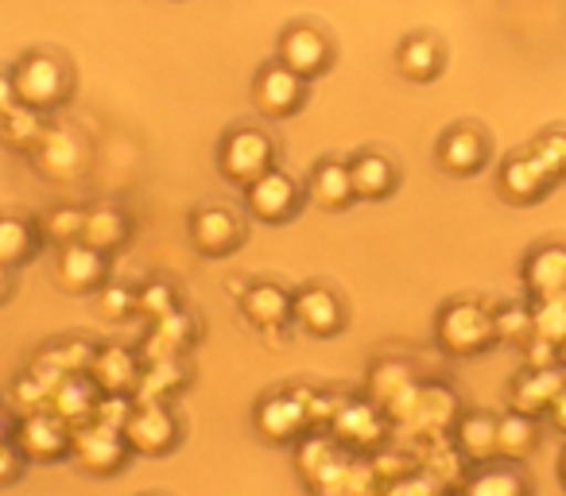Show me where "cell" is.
I'll use <instances>...</instances> for the list:
<instances>
[{"label":"cell","mask_w":566,"mask_h":496,"mask_svg":"<svg viewBox=\"0 0 566 496\" xmlns=\"http://www.w3.org/2000/svg\"><path fill=\"white\" fill-rule=\"evenodd\" d=\"M12 82H17V102L32 105L40 113H51L59 105L71 102L74 94V71L63 55L55 51H28L17 66H12Z\"/></svg>","instance_id":"1"},{"label":"cell","mask_w":566,"mask_h":496,"mask_svg":"<svg viewBox=\"0 0 566 496\" xmlns=\"http://www.w3.org/2000/svg\"><path fill=\"white\" fill-rule=\"evenodd\" d=\"M434 341L450 357H478L496 346L493 310L478 299H450L434 318Z\"/></svg>","instance_id":"2"},{"label":"cell","mask_w":566,"mask_h":496,"mask_svg":"<svg viewBox=\"0 0 566 496\" xmlns=\"http://www.w3.org/2000/svg\"><path fill=\"white\" fill-rule=\"evenodd\" d=\"M275 167V144L264 128H229L218 144V171L233 187H249L252 179H260L264 171Z\"/></svg>","instance_id":"3"},{"label":"cell","mask_w":566,"mask_h":496,"mask_svg":"<svg viewBox=\"0 0 566 496\" xmlns=\"http://www.w3.org/2000/svg\"><path fill=\"white\" fill-rule=\"evenodd\" d=\"M32 167L51 182H74L90 171V144L78 128L71 125H48L35 148L28 151Z\"/></svg>","instance_id":"4"},{"label":"cell","mask_w":566,"mask_h":496,"mask_svg":"<svg viewBox=\"0 0 566 496\" xmlns=\"http://www.w3.org/2000/svg\"><path fill=\"white\" fill-rule=\"evenodd\" d=\"M311 392L315 388H280L260 395L252 426L264 442H300L311 431Z\"/></svg>","instance_id":"5"},{"label":"cell","mask_w":566,"mask_h":496,"mask_svg":"<svg viewBox=\"0 0 566 496\" xmlns=\"http://www.w3.org/2000/svg\"><path fill=\"white\" fill-rule=\"evenodd\" d=\"M182 439V423L167 400H136L133 403V415L125 423V442L133 454L144 457H164L179 446Z\"/></svg>","instance_id":"6"},{"label":"cell","mask_w":566,"mask_h":496,"mask_svg":"<svg viewBox=\"0 0 566 496\" xmlns=\"http://www.w3.org/2000/svg\"><path fill=\"white\" fill-rule=\"evenodd\" d=\"M128 454L133 450L125 442V431H117V426L102 423V419H90V423L74 426L71 457L78 462V469L94 473V477H113V473L125 469Z\"/></svg>","instance_id":"7"},{"label":"cell","mask_w":566,"mask_h":496,"mask_svg":"<svg viewBox=\"0 0 566 496\" xmlns=\"http://www.w3.org/2000/svg\"><path fill=\"white\" fill-rule=\"evenodd\" d=\"M303 198H307V190L287 171L272 167V171H264L244 187V210L256 221H264V225H283V221H292L303 210Z\"/></svg>","instance_id":"8"},{"label":"cell","mask_w":566,"mask_h":496,"mask_svg":"<svg viewBox=\"0 0 566 496\" xmlns=\"http://www.w3.org/2000/svg\"><path fill=\"white\" fill-rule=\"evenodd\" d=\"M190 244L198 249V256H210V261H221V256H233L244 241V218L233 210V205L221 202H206L190 213Z\"/></svg>","instance_id":"9"},{"label":"cell","mask_w":566,"mask_h":496,"mask_svg":"<svg viewBox=\"0 0 566 496\" xmlns=\"http://www.w3.org/2000/svg\"><path fill=\"white\" fill-rule=\"evenodd\" d=\"M252 105L260 109V117L268 120H287L307 105V78L275 59V63L260 66L252 78Z\"/></svg>","instance_id":"10"},{"label":"cell","mask_w":566,"mask_h":496,"mask_svg":"<svg viewBox=\"0 0 566 496\" xmlns=\"http://www.w3.org/2000/svg\"><path fill=\"white\" fill-rule=\"evenodd\" d=\"M275 59H280L287 71H295V74H303L307 82H315L334 66V43H331V35H326L323 28L300 20V24L283 28L280 48H275Z\"/></svg>","instance_id":"11"},{"label":"cell","mask_w":566,"mask_h":496,"mask_svg":"<svg viewBox=\"0 0 566 496\" xmlns=\"http://www.w3.org/2000/svg\"><path fill=\"white\" fill-rule=\"evenodd\" d=\"M71 439H74V426L66 423V419H59L51 408L28 411V415L17 423V431H12V442L20 446V454L35 465H48V462L66 457L71 454Z\"/></svg>","instance_id":"12"},{"label":"cell","mask_w":566,"mask_h":496,"mask_svg":"<svg viewBox=\"0 0 566 496\" xmlns=\"http://www.w3.org/2000/svg\"><path fill=\"white\" fill-rule=\"evenodd\" d=\"M292 323L307 338H334L346 326V303H342V295L334 287L307 284L292 299Z\"/></svg>","instance_id":"13"},{"label":"cell","mask_w":566,"mask_h":496,"mask_svg":"<svg viewBox=\"0 0 566 496\" xmlns=\"http://www.w3.org/2000/svg\"><path fill=\"white\" fill-rule=\"evenodd\" d=\"M292 299L295 292H287L283 284H272V279H260V284H249L237 303H241V315L252 330H260L264 338H280V330L292 323Z\"/></svg>","instance_id":"14"},{"label":"cell","mask_w":566,"mask_h":496,"mask_svg":"<svg viewBox=\"0 0 566 496\" xmlns=\"http://www.w3.org/2000/svg\"><path fill=\"white\" fill-rule=\"evenodd\" d=\"M109 279V253L94 249L86 241H74L66 249H59L55 261V284L66 295H90Z\"/></svg>","instance_id":"15"},{"label":"cell","mask_w":566,"mask_h":496,"mask_svg":"<svg viewBox=\"0 0 566 496\" xmlns=\"http://www.w3.org/2000/svg\"><path fill=\"white\" fill-rule=\"evenodd\" d=\"M140 372H144L140 349H128V346L109 341V346L94 349V361H90L86 377L94 380L102 395H136Z\"/></svg>","instance_id":"16"},{"label":"cell","mask_w":566,"mask_h":496,"mask_svg":"<svg viewBox=\"0 0 566 496\" xmlns=\"http://www.w3.org/2000/svg\"><path fill=\"white\" fill-rule=\"evenodd\" d=\"M388 415L380 403L373 400H346L334 419L331 434L342 442V446H354V450H380L388 439Z\"/></svg>","instance_id":"17"},{"label":"cell","mask_w":566,"mask_h":496,"mask_svg":"<svg viewBox=\"0 0 566 496\" xmlns=\"http://www.w3.org/2000/svg\"><path fill=\"white\" fill-rule=\"evenodd\" d=\"M439 167L447 175H458V179H470L481 167L489 163V136L473 125H454L442 133L439 140Z\"/></svg>","instance_id":"18"},{"label":"cell","mask_w":566,"mask_h":496,"mask_svg":"<svg viewBox=\"0 0 566 496\" xmlns=\"http://www.w3.org/2000/svg\"><path fill=\"white\" fill-rule=\"evenodd\" d=\"M195 341H198V318L179 307L148 326V338H144V346H140V357H144V365L171 361V357L187 353Z\"/></svg>","instance_id":"19"},{"label":"cell","mask_w":566,"mask_h":496,"mask_svg":"<svg viewBox=\"0 0 566 496\" xmlns=\"http://www.w3.org/2000/svg\"><path fill=\"white\" fill-rule=\"evenodd\" d=\"M307 198L326 213H342L357 202L354 194V175H349L346 159H318L307 175Z\"/></svg>","instance_id":"20"},{"label":"cell","mask_w":566,"mask_h":496,"mask_svg":"<svg viewBox=\"0 0 566 496\" xmlns=\"http://www.w3.org/2000/svg\"><path fill=\"white\" fill-rule=\"evenodd\" d=\"M566 388L563 365H551V369H524L509 388L512 411H524V415H547V408L555 403V395Z\"/></svg>","instance_id":"21"},{"label":"cell","mask_w":566,"mask_h":496,"mask_svg":"<svg viewBox=\"0 0 566 496\" xmlns=\"http://www.w3.org/2000/svg\"><path fill=\"white\" fill-rule=\"evenodd\" d=\"M349 175H354L357 202H385L400 187V167L385 151H361V156H354L349 159Z\"/></svg>","instance_id":"22"},{"label":"cell","mask_w":566,"mask_h":496,"mask_svg":"<svg viewBox=\"0 0 566 496\" xmlns=\"http://www.w3.org/2000/svg\"><path fill=\"white\" fill-rule=\"evenodd\" d=\"M496 187H501V194L509 198V202L532 205V202H539V198L547 194L551 179L543 175V167L535 163L532 151H516V156H509V159L501 163V175H496Z\"/></svg>","instance_id":"23"},{"label":"cell","mask_w":566,"mask_h":496,"mask_svg":"<svg viewBox=\"0 0 566 496\" xmlns=\"http://www.w3.org/2000/svg\"><path fill=\"white\" fill-rule=\"evenodd\" d=\"M442 66H447V51H442V43L434 40L431 32L408 35V40L396 48V71L408 82H419V86L434 82L442 74Z\"/></svg>","instance_id":"24"},{"label":"cell","mask_w":566,"mask_h":496,"mask_svg":"<svg viewBox=\"0 0 566 496\" xmlns=\"http://www.w3.org/2000/svg\"><path fill=\"white\" fill-rule=\"evenodd\" d=\"M133 236V218H128L120 205L113 202H97L86 205V225H82V241L102 249V253H120Z\"/></svg>","instance_id":"25"},{"label":"cell","mask_w":566,"mask_h":496,"mask_svg":"<svg viewBox=\"0 0 566 496\" xmlns=\"http://www.w3.org/2000/svg\"><path fill=\"white\" fill-rule=\"evenodd\" d=\"M416 462H419V473H423V477H431L442 493H447V488H462L465 465H470L462 457V450L454 446V439H450V434H442V439H427L423 450L416 454Z\"/></svg>","instance_id":"26"},{"label":"cell","mask_w":566,"mask_h":496,"mask_svg":"<svg viewBox=\"0 0 566 496\" xmlns=\"http://www.w3.org/2000/svg\"><path fill=\"white\" fill-rule=\"evenodd\" d=\"M450 439H454V446L462 450V457L470 465L493 462L496 457V415H489V411H465V415H458Z\"/></svg>","instance_id":"27"},{"label":"cell","mask_w":566,"mask_h":496,"mask_svg":"<svg viewBox=\"0 0 566 496\" xmlns=\"http://www.w3.org/2000/svg\"><path fill=\"white\" fill-rule=\"evenodd\" d=\"M97 384L86 377V372H74V377H63L55 384V392H51V403L48 408L55 411L59 419H66L71 426H82V423H90L94 419V411H97Z\"/></svg>","instance_id":"28"},{"label":"cell","mask_w":566,"mask_h":496,"mask_svg":"<svg viewBox=\"0 0 566 496\" xmlns=\"http://www.w3.org/2000/svg\"><path fill=\"white\" fill-rule=\"evenodd\" d=\"M524 287L532 292V299L566 295V249H558V244L535 249L524 261Z\"/></svg>","instance_id":"29"},{"label":"cell","mask_w":566,"mask_h":496,"mask_svg":"<svg viewBox=\"0 0 566 496\" xmlns=\"http://www.w3.org/2000/svg\"><path fill=\"white\" fill-rule=\"evenodd\" d=\"M40 244V221L20 218V213H0V264H9L17 272L20 264L35 261Z\"/></svg>","instance_id":"30"},{"label":"cell","mask_w":566,"mask_h":496,"mask_svg":"<svg viewBox=\"0 0 566 496\" xmlns=\"http://www.w3.org/2000/svg\"><path fill=\"white\" fill-rule=\"evenodd\" d=\"M458 496H532L527 488V477L516 469V465H481L478 473L462 481Z\"/></svg>","instance_id":"31"},{"label":"cell","mask_w":566,"mask_h":496,"mask_svg":"<svg viewBox=\"0 0 566 496\" xmlns=\"http://www.w3.org/2000/svg\"><path fill=\"white\" fill-rule=\"evenodd\" d=\"M419 380H416V369H411L408 361H396V357H385V361H377L369 369V384H365V392H369L373 403H380V408H392L396 400H400L403 392H411Z\"/></svg>","instance_id":"32"},{"label":"cell","mask_w":566,"mask_h":496,"mask_svg":"<svg viewBox=\"0 0 566 496\" xmlns=\"http://www.w3.org/2000/svg\"><path fill=\"white\" fill-rule=\"evenodd\" d=\"M43 128H48V120H43L40 109H32V105L17 102L9 105V109L0 113V144L9 151H32L35 140L43 136Z\"/></svg>","instance_id":"33"},{"label":"cell","mask_w":566,"mask_h":496,"mask_svg":"<svg viewBox=\"0 0 566 496\" xmlns=\"http://www.w3.org/2000/svg\"><path fill=\"white\" fill-rule=\"evenodd\" d=\"M539 442V431H535V419L524 415V411H509V415L496 419V457L504 462H520L527 457Z\"/></svg>","instance_id":"34"},{"label":"cell","mask_w":566,"mask_h":496,"mask_svg":"<svg viewBox=\"0 0 566 496\" xmlns=\"http://www.w3.org/2000/svg\"><path fill=\"white\" fill-rule=\"evenodd\" d=\"M82 225H86V205H51L40 218V236L55 249H66V244L82 241Z\"/></svg>","instance_id":"35"},{"label":"cell","mask_w":566,"mask_h":496,"mask_svg":"<svg viewBox=\"0 0 566 496\" xmlns=\"http://www.w3.org/2000/svg\"><path fill=\"white\" fill-rule=\"evenodd\" d=\"M187 384V369H182V357H171V361H151L144 365L140 384H136L133 400H167L175 388Z\"/></svg>","instance_id":"36"},{"label":"cell","mask_w":566,"mask_h":496,"mask_svg":"<svg viewBox=\"0 0 566 496\" xmlns=\"http://www.w3.org/2000/svg\"><path fill=\"white\" fill-rule=\"evenodd\" d=\"M493 326H496V341H504V346L524 349L535 338L532 307H524V303H509V307L493 310Z\"/></svg>","instance_id":"37"},{"label":"cell","mask_w":566,"mask_h":496,"mask_svg":"<svg viewBox=\"0 0 566 496\" xmlns=\"http://www.w3.org/2000/svg\"><path fill=\"white\" fill-rule=\"evenodd\" d=\"M527 151H532L535 163L543 167V175H547L551 182L566 179V133L563 128H547V133H539Z\"/></svg>","instance_id":"38"},{"label":"cell","mask_w":566,"mask_h":496,"mask_svg":"<svg viewBox=\"0 0 566 496\" xmlns=\"http://www.w3.org/2000/svg\"><path fill=\"white\" fill-rule=\"evenodd\" d=\"M171 310H179V292H175V284H167V279H148V284L136 287V315L156 323V318L171 315Z\"/></svg>","instance_id":"39"},{"label":"cell","mask_w":566,"mask_h":496,"mask_svg":"<svg viewBox=\"0 0 566 496\" xmlns=\"http://www.w3.org/2000/svg\"><path fill=\"white\" fill-rule=\"evenodd\" d=\"M532 323H535V338H547V341L566 346V295L535 299L532 303Z\"/></svg>","instance_id":"40"},{"label":"cell","mask_w":566,"mask_h":496,"mask_svg":"<svg viewBox=\"0 0 566 496\" xmlns=\"http://www.w3.org/2000/svg\"><path fill=\"white\" fill-rule=\"evenodd\" d=\"M97 310H102L105 323H120V318L136 315V287L109 284V279H105V284L97 287Z\"/></svg>","instance_id":"41"},{"label":"cell","mask_w":566,"mask_h":496,"mask_svg":"<svg viewBox=\"0 0 566 496\" xmlns=\"http://www.w3.org/2000/svg\"><path fill=\"white\" fill-rule=\"evenodd\" d=\"M369 465H373V473L380 477V485H392V481L419 473L416 454H403V450H373Z\"/></svg>","instance_id":"42"},{"label":"cell","mask_w":566,"mask_h":496,"mask_svg":"<svg viewBox=\"0 0 566 496\" xmlns=\"http://www.w3.org/2000/svg\"><path fill=\"white\" fill-rule=\"evenodd\" d=\"M133 395H102L97 400V411H94V419H102V423H109V426H117V431H125V423H128V415H133Z\"/></svg>","instance_id":"43"},{"label":"cell","mask_w":566,"mask_h":496,"mask_svg":"<svg viewBox=\"0 0 566 496\" xmlns=\"http://www.w3.org/2000/svg\"><path fill=\"white\" fill-rule=\"evenodd\" d=\"M563 361V346L547 338H532L524 346V369H551V365Z\"/></svg>","instance_id":"44"},{"label":"cell","mask_w":566,"mask_h":496,"mask_svg":"<svg viewBox=\"0 0 566 496\" xmlns=\"http://www.w3.org/2000/svg\"><path fill=\"white\" fill-rule=\"evenodd\" d=\"M380 496H447V493H442L431 477H423V473H411V477H400V481H392V485H385Z\"/></svg>","instance_id":"45"},{"label":"cell","mask_w":566,"mask_h":496,"mask_svg":"<svg viewBox=\"0 0 566 496\" xmlns=\"http://www.w3.org/2000/svg\"><path fill=\"white\" fill-rule=\"evenodd\" d=\"M28 457L20 454V446L12 439L0 442V488L12 485V481H20V473H24Z\"/></svg>","instance_id":"46"},{"label":"cell","mask_w":566,"mask_h":496,"mask_svg":"<svg viewBox=\"0 0 566 496\" xmlns=\"http://www.w3.org/2000/svg\"><path fill=\"white\" fill-rule=\"evenodd\" d=\"M17 105V82H12V71H0V113Z\"/></svg>","instance_id":"47"},{"label":"cell","mask_w":566,"mask_h":496,"mask_svg":"<svg viewBox=\"0 0 566 496\" xmlns=\"http://www.w3.org/2000/svg\"><path fill=\"white\" fill-rule=\"evenodd\" d=\"M547 419L555 423V431H563V434H566V388L555 395V403L547 408Z\"/></svg>","instance_id":"48"},{"label":"cell","mask_w":566,"mask_h":496,"mask_svg":"<svg viewBox=\"0 0 566 496\" xmlns=\"http://www.w3.org/2000/svg\"><path fill=\"white\" fill-rule=\"evenodd\" d=\"M12 287H17V279H12V268H9V264H0V307L12 299Z\"/></svg>","instance_id":"49"},{"label":"cell","mask_w":566,"mask_h":496,"mask_svg":"<svg viewBox=\"0 0 566 496\" xmlns=\"http://www.w3.org/2000/svg\"><path fill=\"white\" fill-rule=\"evenodd\" d=\"M558 477H563V488H566V454H563V465H558Z\"/></svg>","instance_id":"50"},{"label":"cell","mask_w":566,"mask_h":496,"mask_svg":"<svg viewBox=\"0 0 566 496\" xmlns=\"http://www.w3.org/2000/svg\"><path fill=\"white\" fill-rule=\"evenodd\" d=\"M4 439H12V434H9V431H4V423H0V442H4Z\"/></svg>","instance_id":"51"},{"label":"cell","mask_w":566,"mask_h":496,"mask_svg":"<svg viewBox=\"0 0 566 496\" xmlns=\"http://www.w3.org/2000/svg\"><path fill=\"white\" fill-rule=\"evenodd\" d=\"M563 357H566V346H563Z\"/></svg>","instance_id":"52"}]
</instances>
